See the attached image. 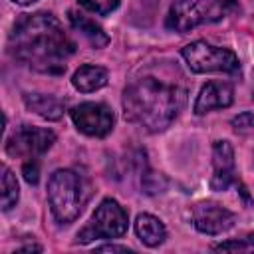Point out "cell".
Listing matches in <instances>:
<instances>
[{"instance_id":"4fadbf2b","label":"cell","mask_w":254,"mask_h":254,"mask_svg":"<svg viewBox=\"0 0 254 254\" xmlns=\"http://www.w3.org/2000/svg\"><path fill=\"white\" fill-rule=\"evenodd\" d=\"M107 79H109V73L105 67L85 64V65H79L75 69V73L71 75V85L81 93H91V91L105 87Z\"/></svg>"},{"instance_id":"52a82bcc","label":"cell","mask_w":254,"mask_h":254,"mask_svg":"<svg viewBox=\"0 0 254 254\" xmlns=\"http://www.w3.org/2000/svg\"><path fill=\"white\" fill-rule=\"evenodd\" d=\"M56 143V133L52 129L36 127V125H20L6 141L4 149L10 157H26L36 159L44 155Z\"/></svg>"},{"instance_id":"cb8c5ba5","label":"cell","mask_w":254,"mask_h":254,"mask_svg":"<svg viewBox=\"0 0 254 254\" xmlns=\"http://www.w3.org/2000/svg\"><path fill=\"white\" fill-rule=\"evenodd\" d=\"M14 4H20V6H30V4H34V2H38V0H12Z\"/></svg>"},{"instance_id":"9a60e30c","label":"cell","mask_w":254,"mask_h":254,"mask_svg":"<svg viewBox=\"0 0 254 254\" xmlns=\"http://www.w3.org/2000/svg\"><path fill=\"white\" fill-rule=\"evenodd\" d=\"M67 18H69V24L73 26V30H77L93 48H105L109 44V36L89 16H85V14L77 12V10H69Z\"/></svg>"},{"instance_id":"7c38bea8","label":"cell","mask_w":254,"mask_h":254,"mask_svg":"<svg viewBox=\"0 0 254 254\" xmlns=\"http://www.w3.org/2000/svg\"><path fill=\"white\" fill-rule=\"evenodd\" d=\"M24 105L28 107V111L48 121H58L65 113V101L54 95H46V93H26Z\"/></svg>"},{"instance_id":"5bb4252c","label":"cell","mask_w":254,"mask_h":254,"mask_svg":"<svg viewBox=\"0 0 254 254\" xmlns=\"http://www.w3.org/2000/svg\"><path fill=\"white\" fill-rule=\"evenodd\" d=\"M135 232H137V238L149 248H157L167 238L165 224L157 216H153L149 212H143V214H139L135 218Z\"/></svg>"},{"instance_id":"ba28073f","label":"cell","mask_w":254,"mask_h":254,"mask_svg":"<svg viewBox=\"0 0 254 254\" xmlns=\"http://www.w3.org/2000/svg\"><path fill=\"white\" fill-rule=\"evenodd\" d=\"M69 115L75 129L87 137H107L115 125L113 109L99 101L79 103L69 111Z\"/></svg>"},{"instance_id":"ac0fdd59","label":"cell","mask_w":254,"mask_h":254,"mask_svg":"<svg viewBox=\"0 0 254 254\" xmlns=\"http://www.w3.org/2000/svg\"><path fill=\"white\" fill-rule=\"evenodd\" d=\"M77 4L97 16H109L119 8L121 0H77Z\"/></svg>"},{"instance_id":"8fae6325","label":"cell","mask_w":254,"mask_h":254,"mask_svg":"<svg viewBox=\"0 0 254 254\" xmlns=\"http://www.w3.org/2000/svg\"><path fill=\"white\" fill-rule=\"evenodd\" d=\"M234 101V87L228 81H208L196 95L192 105L194 115H206L214 109L230 107Z\"/></svg>"},{"instance_id":"8992f818","label":"cell","mask_w":254,"mask_h":254,"mask_svg":"<svg viewBox=\"0 0 254 254\" xmlns=\"http://www.w3.org/2000/svg\"><path fill=\"white\" fill-rule=\"evenodd\" d=\"M181 56L192 73H210V71L238 73L240 71L238 56L232 50L212 46L204 40H196V42L187 44L181 50Z\"/></svg>"},{"instance_id":"6da1fadb","label":"cell","mask_w":254,"mask_h":254,"mask_svg":"<svg viewBox=\"0 0 254 254\" xmlns=\"http://www.w3.org/2000/svg\"><path fill=\"white\" fill-rule=\"evenodd\" d=\"M187 93V79L175 64H151L123 89L125 119L149 133H161L183 111Z\"/></svg>"},{"instance_id":"e0dca14e","label":"cell","mask_w":254,"mask_h":254,"mask_svg":"<svg viewBox=\"0 0 254 254\" xmlns=\"http://www.w3.org/2000/svg\"><path fill=\"white\" fill-rule=\"evenodd\" d=\"M212 250L218 252H254V232H248L240 238H230L220 244H214Z\"/></svg>"},{"instance_id":"3957f363","label":"cell","mask_w":254,"mask_h":254,"mask_svg":"<svg viewBox=\"0 0 254 254\" xmlns=\"http://www.w3.org/2000/svg\"><path fill=\"white\" fill-rule=\"evenodd\" d=\"M87 187L71 169H58L48 181V202L58 224H71L87 202Z\"/></svg>"},{"instance_id":"7a4b0ae2","label":"cell","mask_w":254,"mask_h":254,"mask_svg":"<svg viewBox=\"0 0 254 254\" xmlns=\"http://www.w3.org/2000/svg\"><path fill=\"white\" fill-rule=\"evenodd\" d=\"M10 54L22 65L50 75L65 71L67 60L75 52V42L62 22L50 12L22 14L8 38Z\"/></svg>"},{"instance_id":"2e32d148","label":"cell","mask_w":254,"mask_h":254,"mask_svg":"<svg viewBox=\"0 0 254 254\" xmlns=\"http://www.w3.org/2000/svg\"><path fill=\"white\" fill-rule=\"evenodd\" d=\"M20 196V187L16 181V175L12 173V169L2 167V210L8 212L10 208L16 206Z\"/></svg>"},{"instance_id":"7402d4cb","label":"cell","mask_w":254,"mask_h":254,"mask_svg":"<svg viewBox=\"0 0 254 254\" xmlns=\"http://www.w3.org/2000/svg\"><path fill=\"white\" fill-rule=\"evenodd\" d=\"M95 250H99V252H133L127 246H117V244H103V246H97Z\"/></svg>"},{"instance_id":"277c9868","label":"cell","mask_w":254,"mask_h":254,"mask_svg":"<svg viewBox=\"0 0 254 254\" xmlns=\"http://www.w3.org/2000/svg\"><path fill=\"white\" fill-rule=\"evenodd\" d=\"M238 10L236 0H173L167 14V28L187 34L198 26L220 22Z\"/></svg>"},{"instance_id":"30bf717a","label":"cell","mask_w":254,"mask_h":254,"mask_svg":"<svg viewBox=\"0 0 254 254\" xmlns=\"http://www.w3.org/2000/svg\"><path fill=\"white\" fill-rule=\"evenodd\" d=\"M234 171V149L228 141H214L212 145V190H226L236 181Z\"/></svg>"},{"instance_id":"d6986e66","label":"cell","mask_w":254,"mask_h":254,"mask_svg":"<svg viewBox=\"0 0 254 254\" xmlns=\"http://www.w3.org/2000/svg\"><path fill=\"white\" fill-rule=\"evenodd\" d=\"M230 125L238 135H254V113L252 111L238 113L236 117H232Z\"/></svg>"},{"instance_id":"5b68a950","label":"cell","mask_w":254,"mask_h":254,"mask_svg":"<svg viewBox=\"0 0 254 254\" xmlns=\"http://www.w3.org/2000/svg\"><path fill=\"white\" fill-rule=\"evenodd\" d=\"M127 226H129V216L125 208L115 198H103L95 208L93 216L89 218V222L77 232L75 242L89 244L99 238H107V240L121 238L127 232Z\"/></svg>"},{"instance_id":"44dd1931","label":"cell","mask_w":254,"mask_h":254,"mask_svg":"<svg viewBox=\"0 0 254 254\" xmlns=\"http://www.w3.org/2000/svg\"><path fill=\"white\" fill-rule=\"evenodd\" d=\"M22 175H24L26 183L36 185L38 179H40V167H38V163H36L34 159H32V161H26L24 167H22Z\"/></svg>"},{"instance_id":"603a6c76","label":"cell","mask_w":254,"mask_h":254,"mask_svg":"<svg viewBox=\"0 0 254 254\" xmlns=\"http://www.w3.org/2000/svg\"><path fill=\"white\" fill-rule=\"evenodd\" d=\"M18 252H42V246L40 244H24L20 248H16Z\"/></svg>"},{"instance_id":"ffe728a7","label":"cell","mask_w":254,"mask_h":254,"mask_svg":"<svg viewBox=\"0 0 254 254\" xmlns=\"http://www.w3.org/2000/svg\"><path fill=\"white\" fill-rule=\"evenodd\" d=\"M141 185H143L147 194H157V192H163V189L167 187V181L161 175L157 177L155 173H143L141 175Z\"/></svg>"},{"instance_id":"9c48e42d","label":"cell","mask_w":254,"mask_h":254,"mask_svg":"<svg viewBox=\"0 0 254 254\" xmlns=\"http://www.w3.org/2000/svg\"><path fill=\"white\" fill-rule=\"evenodd\" d=\"M234 222H236L234 212L214 200H202L192 206V224L202 234H210V236L222 234L230 230Z\"/></svg>"}]
</instances>
